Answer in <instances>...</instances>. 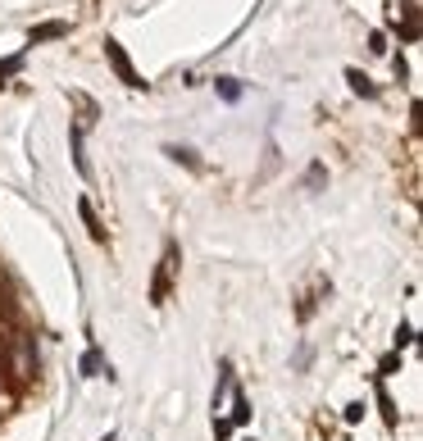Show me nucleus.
Returning a JSON list of instances; mask_svg holds the SVG:
<instances>
[{"label": "nucleus", "mask_w": 423, "mask_h": 441, "mask_svg": "<svg viewBox=\"0 0 423 441\" xmlns=\"http://www.w3.org/2000/svg\"><path fill=\"white\" fill-rule=\"evenodd\" d=\"M105 55H109V64H114V73H119L123 82H128V87H146V82L132 73V59L123 55V46H119V41H105Z\"/></svg>", "instance_id": "obj_1"}, {"label": "nucleus", "mask_w": 423, "mask_h": 441, "mask_svg": "<svg viewBox=\"0 0 423 441\" xmlns=\"http://www.w3.org/2000/svg\"><path fill=\"white\" fill-rule=\"evenodd\" d=\"M169 268H173V250L164 255V268L155 273V287H151V300L155 305H164V296H169Z\"/></svg>", "instance_id": "obj_2"}, {"label": "nucleus", "mask_w": 423, "mask_h": 441, "mask_svg": "<svg viewBox=\"0 0 423 441\" xmlns=\"http://www.w3.org/2000/svg\"><path fill=\"white\" fill-rule=\"evenodd\" d=\"M64 32H69V23H41V28H32V41H55Z\"/></svg>", "instance_id": "obj_3"}, {"label": "nucleus", "mask_w": 423, "mask_h": 441, "mask_svg": "<svg viewBox=\"0 0 423 441\" xmlns=\"http://www.w3.org/2000/svg\"><path fill=\"white\" fill-rule=\"evenodd\" d=\"M78 210H82V218H86V228H91V237H96V241H105V228H101V218H96V210H91V205L82 201Z\"/></svg>", "instance_id": "obj_4"}, {"label": "nucleus", "mask_w": 423, "mask_h": 441, "mask_svg": "<svg viewBox=\"0 0 423 441\" xmlns=\"http://www.w3.org/2000/svg\"><path fill=\"white\" fill-rule=\"evenodd\" d=\"M346 78H351V87H355L359 96H373V82L364 78V73H355V69H351V73H346Z\"/></svg>", "instance_id": "obj_5"}, {"label": "nucleus", "mask_w": 423, "mask_h": 441, "mask_svg": "<svg viewBox=\"0 0 423 441\" xmlns=\"http://www.w3.org/2000/svg\"><path fill=\"white\" fill-rule=\"evenodd\" d=\"M369 46H373V55H382V51H387V36L373 32V36H369Z\"/></svg>", "instance_id": "obj_6"}, {"label": "nucleus", "mask_w": 423, "mask_h": 441, "mask_svg": "<svg viewBox=\"0 0 423 441\" xmlns=\"http://www.w3.org/2000/svg\"><path fill=\"white\" fill-rule=\"evenodd\" d=\"M19 64H23L19 55H14V59H5V64H0V78H9V73H19Z\"/></svg>", "instance_id": "obj_7"}]
</instances>
